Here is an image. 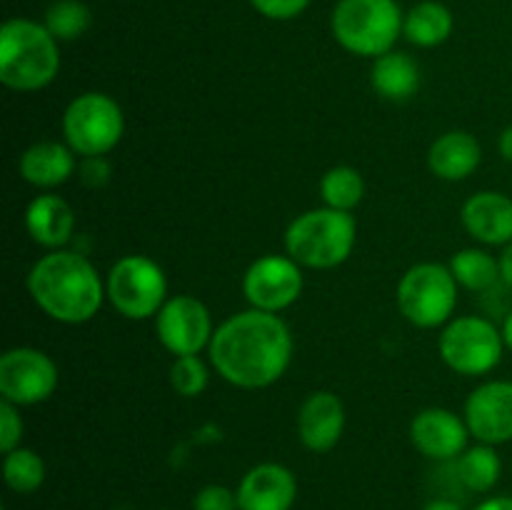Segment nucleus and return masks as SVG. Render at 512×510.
<instances>
[{
    "label": "nucleus",
    "mask_w": 512,
    "mask_h": 510,
    "mask_svg": "<svg viewBox=\"0 0 512 510\" xmlns=\"http://www.w3.org/2000/svg\"><path fill=\"white\" fill-rule=\"evenodd\" d=\"M465 425L478 443L503 445L512 440V383L488 380L465 400Z\"/></svg>",
    "instance_id": "13"
},
{
    "label": "nucleus",
    "mask_w": 512,
    "mask_h": 510,
    "mask_svg": "<svg viewBox=\"0 0 512 510\" xmlns=\"http://www.w3.org/2000/svg\"><path fill=\"white\" fill-rule=\"evenodd\" d=\"M20 440H23V418L18 413V405L3 400L0 403V450L3 455L20 448Z\"/></svg>",
    "instance_id": "29"
},
{
    "label": "nucleus",
    "mask_w": 512,
    "mask_h": 510,
    "mask_svg": "<svg viewBox=\"0 0 512 510\" xmlns=\"http://www.w3.org/2000/svg\"><path fill=\"white\" fill-rule=\"evenodd\" d=\"M3 510H8V508H3Z\"/></svg>",
    "instance_id": "38"
},
{
    "label": "nucleus",
    "mask_w": 512,
    "mask_h": 510,
    "mask_svg": "<svg viewBox=\"0 0 512 510\" xmlns=\"http://www.w3.org/2000/svg\"><path fill=\"white\" fill-rule=\"evenodd\" d=\"M193 510H240L238 493L225 485H205L195 493Z\"/></svg>",
    "instance_id": "30"
},
{
    "label": "nucleus",
    "mask_w": 512,
    "mask_h": 510,
    "mask_svg": "<svg viewBox=\"0 0 512 510\" xmlns=\"http://www.w3.org/2000/svg\"><path fill=\"white\" fill-rule=\"evenodd\" d=\"M303 265L285 255H263L243 275V295L250 308L283 313L303 293Z\"/></svg>",
    "instance_id": "11"
},
{
    "label": "nucleus",
    "mask_w": 512,
    "mask_h": 510,
    "mask_svg": "<svg viewBox=\"0 0 512 510\" xmlns=\"http://www.w3.org/2000/svg\"><path fill=\"white\" fill-rule=\"evenodd\" d=\"M60 70L58 40L30 18H10L0 28V80L18 93L48 88Z\"/></svg>",
    "instance_id": "3"
},
{
    "label": "nucleus",
    "mask_w": 512,
    "mask_h": 510,
    "mask_svg": "<svg viewBox=\"0 0 512 510\" xmlns=\"http://www.w3.org/2000/svg\"><path fill=\"white\" fill-rule=\"evenodd\" d=\"M28 293L48 318L65 325L88 323L108 298L95 265L75 250H50L28 273Z\"/></svg>",
    "instance_id": "2"
},
{
    "label": "nucleus",
    "mask_w": 512,
    "mask_h": 510,
    "mask_svg": "<svg viewBox=\"0 0 512 510\" xmlns=\"http://www.w3.org/2000/svg\"><path fill=\"white\" fill-rule=\"evenodd\" d=\"M468 438L465 418L448 408H425L410 423L415 450L430 460H458L468 448Z\"/></svg>",
    "instance_id": "14"
},
{
    "label": "nucleus",
    "mask_w": 512,
    "mask_h": 510,
    "mask_svg": "<svg viewBox=\"0 0 512 510\" xmlns=\"http://www.w3.org/2000/svg\"><path fill=\"white\" fill-rule=\"evenodd\" d=\"M363 195V175H360V170L350 168V165H335L320 178V198H323L325 208L353 213V208L363 203Z\"/></svg>",
    "instance_id": "25"
},
{
    "label": "nucleus",
    "mask_w": 512,
    "mask_h": 510,
    "mask_svg": "<svg viewBox=\"0 0 512 510\" xmlns=\"http://www.w3.org/2000/svg\"><path fill=\"white\" fill-rule=\"evenodd\" d=\"M260 15L270 20H293L310 5V0H250Z\"/></svg>",
    "instance_id": "31"
},
{
    "label": "nucleus",
    "mask_w": 512,
    "mask_h": 510,
    "mask_svg": "<svg viewBox=\"0 0 512 510\" xmlns=\"http://www.w3.org/2000/svg\"><path fill=\"white\" fill-rule=\"evenodd\" d=\"M80 180L90 188H103L110 180V165L105 160V155H98V158H83L80 163Z\"/></svg>",
    "instance_id": "32"
},
{
    "label": "nucleus",
    "mask_w": 512,
    "mask_h": 510,
    "mask_svg": "<svg viewBox=\"0 0 512 510\" xmlns=\"http://www.w3.org/2000/svg\"><path fill=\"white\" fill-rule=\"evenodd\" d=\"M125 133V115L118 100L105 93L78 95L68 103L63 113L65 143L80 158L108 155L120 143Z\"/></svg>",
    "instance_id": "7"
},
{
    "label": "nucleus",
    "mask_w": 512,
    "mask_h": 510,
    "mask_svg": "<svg viewBox=\"0 0 512 510\" xmlns=\"http://www.w3.org/2000/svg\"><path fill=\"white\" fill-rule=\"evenodd\" d=\"M403 23L398 0H340L330 18L335 40L348 53L373 60L395 50Z\"/></svg>",
    "instance_id": "5"
},
{
    "label": "nucleus",
    "mask_w": 512,
    "mask_h": 510,
    "mask_svg": "<svg viewBox=\"0 0 512 510\" xmlns=\"http://www.w3.org/2000/svg\"><path fill=\"white\" fill-rule=\"evenodd\" d=\"M423 510H463V508H460V503H455V500L450 498H433L423 505Z\"/></svg>",
    "instance_id": "36"
},
{
    "label": "nucleus",
    "mask_w": 512,
    "mask_h": 510,
    "mask_svg": "<svg viewBox=\"0 0 512 510\" xmlns=\"http://www.w3.org/2000/svg\"><path fill=\"white\" fill-rule=\"evenodd\" d=\"M420 80H423L420 78V65L415 63L413 55L390 50V53L373 60L370 85L383 100H393V103L410 100L418 93Z\"/></svg>",
    "instance_id": "21"
},
{
    "label": "nucleus",
    "mask_w": 512,
    "mask_h": 510,
    "mask_svg": "<svg viewBox=\"0 0 512 510\" xmlns=\"http://www.w3.org/2000/svg\"><path fill=\"white\" fill-rule=\"evenodd\" d=\"M498 150L500 155H503L508 163H512V125H508V128L500 133V140H498Z\"/></svg>",
    "instance_id": "35"
},
{
    "label": "nucleus",
    "mask_w": 512,
    "mask_h": 510,
    "mask_svg": "<svg viewBox=\"0 0 512 510\" xmlns=\"http://www.w3.org/2000/svg\"><path fill=\"white\" fill-rule=\"evenodd\" d=\"M25 230L43 248L60 250L73 235L75 213L68 200L55 193H43L30 200L28 210H25Z\"/></svg>",
    "instance_id": "20"
},
{
    "label": "nucleus",
    "mask_w": 512,
    "mask_h": 510,
    "mask_svg": "<svg viewBox=\"0 0 512 510\" xmlns=\"http://www.w3.org/2000/svg\"><path fill=\"white\" fill-rule=\"evenodd\" d=\"M475 510H512V495H493V498L475 505Z\"/></svg>",
    "instance_id": "34"
},
{
    "label": "nucleus",
    "mask_w": 512,
    "mask_h": 510,
    "mask_svg": "<svg viewBox=\"0 0 512 510\" xmlns=\"http://www.w3.org/2000/svg\"><path fill=\"white\" fill-rule=\"evenodd\" d=\"M210 363L220 378L243 390L278 383L293 360V335L280 315L243 310L215 328Z\"/></svg>",
    "instance_id": "1"
},
{
    "label": "nucleus",
    "mask_w": 512,
    "mask_h": 510,
    "mask_svg": "<svg viewBox=\"0 0 512 510\" xmlns=\"http://www.w3.org/2000/svg\"><path fill=\"white\" fill-rule=\"evenodd\" d=\"M358 238L355 218L345 210L315 208L298 215L285 230V253L303 268L330 270L350 258Z\"/></svg>",
    "instance_id": "4"
},
{
    "label": "nucleus",
    "mask_w": 512,
    "mask_h": 510,
    "mask_svg": "<svg viewBox=\"0 0 512 510\" xmlns=\"http://www.w3.org/2000/svg\"><path fill=\"white\" fill-rule=\"evenodd\" d=\"M345 430V405L330 390H315L298 410V438L313 453H328Z\"/></svg>",
    "instance_id": "16"
},
{
    "label": "nucleus",
    "mask_w": 512,
    "mask_h": 510,
    "mask_svg": "<svg viewBox=\"0 0 512 510\" xmlns=\"http://www.w3.org/2000/svg\"><path fill=\"white\" fill-rule=\"evenodd\" d=\"M438 350L443 363L460 375L490 373L503 360L505 343L503 333L495 323L483 315H460L443 328L438 340Z\"/></svg>",
    "instance_id": "9"
},
{
    "label": "nucleus",
    "mask_w": 512,
    "mask_h": 510,
    "mask_svg": "<svg viewBox=\"0 0 512 510\" xmlns=\"http://www.w3.org/2000/svg\"><path fill=\"white\" fill-rule=\"evenodd\" d=\"M500 333H503V343H505V348L512 350V310H510L508 315H505L503 328H500Z\"/></svg>",
    "instance_id": "37"
},
{
    "label": "nucleus",
    "mask_w": 512,
    "mask_h": 510,
    "mask_svg": "<svg viewBox=\"0 0 512 510\" xmlns=\"http://www.w3.org/2000/svg\"><path fill=\"white\" fill-rule=\"evenodd\" d=\"M18 168L25 183L35 185V188L50 190L68 183L70 175L78 168V163H75V153L68 143L40 140V143L30 145V148L20 155Z\"/></svg>",
    "instance_id": "18"
},
{
    "label": "nucleus",
    "mask_w": 512,
    "mask_h": 510,
    "mask_svg": "<svg viewBox=\"0 0 512 510\" xmlns=\"http://www.w3.org/2000/svg\"><path fill=\"white\" fill-rule=\"evenodd\" d=\"M483 150L475 135L468 130H450L440 135L428 150V168L440 180H465L480 168Z\"/></svg>",
    "instance_id": "19"
},
{
    "label": "nucleus",
    "mask_w": 512,
    "mask_h": 510,
    "mask_svg": "<svg viewBox=\"0 0 512 510\" xmlns=\"http://www.w3.org/2000/svg\"><path fill=\"white\" fill-rule=\"evenodd\" d=\"M105 293L123 318H155L168 300V278L148 255H125L110 268Z\"/></svg>",
    "instance_id": "8"
},
{
    "label": "nucleus",
    "mask_w": 512,
    "mask_h": 510,
    "mask_svg": "<svg viewBox=\"0 0 512 510\" xmlns=\"http://www.w3.org/2000/svg\"><path fill=\"white\" fill-rule=\"evenodd\" d=\"M498 263H500V280H503L508 288H512V243L503 245V253H500Z\"/></svg>",
    "instance_id": "33"
},
{
    "label": "nucleus",
    "mask_w": 512,
    "mask_h": 510,
    "mask_svg": "<svg viewBox=\"0 0 512 510\" xmlns=\"http://www.w3.org/2000/svg\"><path fill=\"white\" fill-rule=\"evenodd\" d=\"M93 23L90 8L80 0H55L48 10H45L43 25L50 30L58 43L63 40H75L85 33Z\"/></svg>",
    "instance_id": "27"
},
{
    "label": "nucleus",
    "mask_w": 512,
    "mask_h": 510,
    "mask_svg": "<svg viewBox=\"0 0 512 510\" xmlns=\"http://www.w3.org/2000/svg\"><path fill=\"white\" fill-rule=\"evenodd\" d=\"M3 480L13 493H35L45 483L43 458L30 448L10 450L3 458Z\"/></svg>",
    "instance_id": "26"
},
{
    "label": "nucleus",
    "mask_w": 512,
    "mask_h": 510,
    "mask_svg": "<svg viewBox=\"0 0 512 510\" xmlns=\"http://www.w3.org/2000/svg\"><path fill=\"white\" fill-rule=\"evenodd\" d=\"M58 380L55 360L38 348L20 345L5 350L0 358V395L18 408L45 403L58 388Z\"/></svg>",
    "instance_id": "10"
},
{
    "label": "nucleus",
    "mask_w": 512,
    "mask_h": 510,
    "mask_svg": "<svg viewBox=\"0 0 512 510\" xmlns=\"http://www.w3.org/2000/svg\"><path fill=\"white\" fill-rule=\"evenodd\" d=\"M208 383V365L200 360V355H180L170 365V385L183 398H198L205 393Z\"/></svg>",
    "instance_id": "28"
},
{
    "label": "nucleus",
    "mask_w": 512,
    "mask_h": 510,
    "mask_svg": "<svg viewBox=\"0 0 512 510\" xmlns=\"http://www.w3.org/2000/svg\"><path fill=\"white\" fill-rule=\"evenodd\" d=\"M453 33V13L438 0H423L405 13L403 35L418 48H435Z\"/></svg>",
    "instance_id": "22"
},
{
    "label": "nucleus",
    "mask_w": 512,
    "mask_h": 510,
    "mask_svg": "<svg viewBox=\"0 0 512 510\" xmlns=\"http://www.w3.org/2000/svg\"><path fill=\"white\" fill-rule=\"evenodd\" d=\"M455 468H458V480L470 493H490L503 473V460H500L495 445L478 443L463 450Z\"/></svg>",
    "instance_id": "23"
},
{
    "label": "nucleus",
    "mask_w": 512,
    "mask_h": 510,
    "mask_svg": "<svg viewBox=\"0 0 512 510\" xmlns=\"http://www.w3.org/2000/svg\"><path fill=\"white\" fill-rule=\"evenodd\" d=\"M450 273L455 275L460 288L470 293H485L500 283V263L495 255L483 248H463L450 260Z\"/></svg>",
    "instance_id": "24"
},
{
    "label": "nucleus",
    "mask_w": 512,
    "mask_h": 510,
    "mask_svg": "<svg viewBox=\"0 0 512 510\" xmlns=\"http://www.w3.org/2000/svg\"><path fill=\"white\" fill-rule=\"evenodd\" d=\"M458 280L448 265L418 263L400 278L398 308L418 328H440L453 320L458 305Z\"/></svg>",
    "instance_id": "6"
},
{
    "label": "nucleus",
    "mask_w": 512,
    "mask_h": 510,
    "mask_svg": "<svg viewBox=\"0 0 512 510\" xmlns=\"http://www.w3.org/2000/svg\"><path fill=\"white\" fill-rule=\"evenodd\" d=\"M463 228L470 238L485 245L512 243V198L498 190H480L470 195L460 210Z\"/></svg>",
    "instance_id": "17"
},
{
    "label": "nucleus",
    "mask_w": 512,
    "mask_h": 510,
    "mask_svg": "<svg viewBox=\"0 0 512 510\" xmlns=\"http://www.w3.org/2000/svg\"><path fill=\"white\" fill-rule=\"evenodd\" d=\"M155 333L160 345L180 358V355H200V350L210 348L215 328L205 303L193 295H173L155 315Z\"/></svg>",
    "instance_id": "12"
},
{
    "label": "nucleus",
    "mask_w": 512,
    "mask_h": 510,
    "mask_svg": "<svg viewBox=\"0 0 512 510\" xmlns=\"http://www.w3.org/2000/svg\"><path fill=\"white\" fill-rule=\"evenodd\" d=\"M235 493L240 510H290L298 498V480L285 465L260 463L243 475Z\"/></svg>",
    "instance_id": "15"
}]
</instances>
